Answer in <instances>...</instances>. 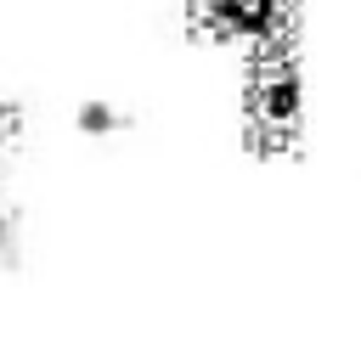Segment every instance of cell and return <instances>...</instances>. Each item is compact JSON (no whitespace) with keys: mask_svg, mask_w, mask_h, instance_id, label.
Wrapping results in <instances>:
<instances>
[{"mask_svg":"<svg viewBox=\"0 0 361 338\" xmlns=\"http://www.w3.org/2000/svg\"><path fill=\"white\" fill-rule=\"evenodd\" d=\"M243 141L259 158L299 152V141H305V68H299L293 39L248 51V68H243Z\"/></svg>","mask_w":361,"mask_h":338,"instance_id":"cell-1","label":"cell"},{"mask_svg":"<svg viewBox=\"0 0 361 338\" xmlns=\"http://www.w3.org/2000/svg\"><path fill=\"white\" fill-rule=\"evenodd\" d=\"M11 254H17V208L0 192V259H11Z\"/></svg>","mask_w":361,"mask_h":338,"instance_id":"cell-5","label":"cell"},{"mask_svg":"<svg viewBox=\"0 0 361 338\" xmlns=\"http://www.w3.org/2000/svg\"><path fill=\"white\" fill-rule=\"evenodd\" d=\"M17 141H23V107L17 101H0V169L11 163Z\"/></svg>","mask_w":361,"mask_h":338,"instance_id":"cell-4","label":"cell"},{"mask_svg":"<svg viewBox=\"0 0 361 338\" xmlns=\"http://www.w3.org/2000/svg\"><path fill=\"white\" fill-rule=\"evenodd\" d=\"M124 124H130V118H124L118 107H107V101H85V107H79V130H85V135H118Z\"/></svg>","mask_w":361,"mask_h":338,"instance_id":"cell-3","label":"cell"},{"mask_svg":"<svg viewBox=\"0 0 361 338\" xmlns=\"http://www.w3.org/2000/svg\"><path fill=\"white\" fill-rule=\"evenodd\" d=\"M186 28L226 45H276L299 34V0H186Z\"/></svg>","mask_w":361,"mask_h":338,"instance_id":"cell-2","label":"cell"}]
</instances>
